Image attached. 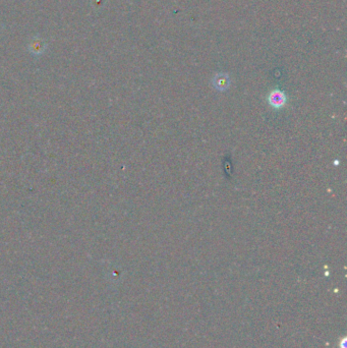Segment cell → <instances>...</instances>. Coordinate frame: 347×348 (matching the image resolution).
<instances>
[{"mask_svg": "<svg viewBox=\"0 0 347 348\" xmlns=\"http://www.w3.org/2000/svg\"><path fill=\"white\" fill-rule=\"evenodd\" d=\"M268 100H269L270 105L275 108H280L286 103L285 94L280 90L273 91L270 94Z\"/></svg>", "mask_w": 347, "mask_h": 348, "instance_id": "obj_1", "label": "cell"}, {"mask_svg": "<svg viewBox=\"0 0 347 348\" xmlns=\"http://www.w3.org/2000/svg\"><path fill=\"white\" fill-rule=\"evenodd\" d=\"M213 85L217 90H220V91L226 90L230 85L229 77L225 74H218L217 76H215L213 79Z\"/></svg>", "mask_w": 347, "mask_h": 348, "instance_id": "obj_2", "label": "cell"}]
</instances>
